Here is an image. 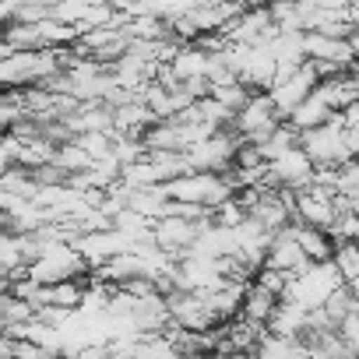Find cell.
<instances>
[{
  "instance_id": "2e32d148",
  "label": "cell",
  "mask_w": 359,
  "mask_h": 359,
  "mask_svg": "<svg viewBox=\"0 0 359 359\" xmlns=\"http://www.w3.org/2000/svg\"><path fill=\"white\" fill-rule=\"evenodd\" d=\"M109 4H113V8H116V11H123V8H127V4H134V0H109Z\"/></svg>"
},
{
  "instance_id": "30bf717a",
  "label": "cell",
  "mask_w": 359,
  "mask_h": 359,
  "mask_svg": "<svg viewBox=\"0 0 359 359\" xmlns=\"http://www.w3.org/2000/svg\"><path fill=\"white\" fill-rule=\"evenodd\" d=\"M296 144H299V134H296V130H292V127L282 120V123H278V127H275V130H271V134H268V137L257 144V148H261V155L271 162V158L285 155V151H289V148H296Z\"/></svg>"
},
{
  "instance_id": "5b68a950",
  "label": "cell",
  "mask_w": 359,
  "mask_h": 359,
  "mask_svg": "<svg viewBox=\"0 0 359 359\" xmlns=\"http://www.w3.org/2000/svg\"><path fill=\"white\" fill-rule=\"evenodd\" d=\"M303 46H306V60H313V64H334L341 71L355 67L348 39H331V36H320V32H306Z\"/></svg>"
},
{
  "instance_id": "ba28073f",
  "label": "cell",
  "mask_w": 359,
  "mask_h": 359,
  "mask_svg": "<svg viewBox=\"0 0 359 359\" xmlns=\"http://www.w3.org/2000/svg\"><path fill=\"white\" fill-rule=\"evenodd\" d=\"M292 226H296V222H292ZM296 243L303 247L306 261H313V264H320V261H331V257H334V240H331V233H324V229L296 226Z\"/></svg>"
},
{
  "instance_id": "9a60e30c",
  "label": "cell",
  "mask_w": 359,
  "mask_h": 359,
  "mask_svg": "<svg viewBox=\"0 0 359 359\" xmlns=\"http://www.w3.org/2000/svg\"><path fill=\"white\" fill-rule=\"evenodd\" d=\"M194 8H208V4H222V0H191Z\"/></svg>"
},
{
  "instance_id": "e0dca14e",
  "label": "cell",
  "mask_w": 359,
  "mask_h": 359,
  "mask_svg": "<svg viewBox=\"0 0 359 359\" xmlns=\"http://www.w3.org/2000/svg\"><path fill=\"white\" fill-rule=\"evenodd\" d=\"M352 243H359V219H355V229H352Z\"/></svg>"
},
{
  "instance_id": "6da1fadb",
  "label": "cell",
  "mask_w": 359,
  "mask_h": 359,
  "mask_svg": "<svg viewBox=\"0 0 359 359\" xmlns=\"http://www.w3.org/2000/svg\"><path fill=\"white\" fill-rule=\"evenodd\" d=\"M165 187V198L176 201V205H198L205 212H215L219 205H226L229 198H236V187L229 172H184L169 180Z\"/></svg>"
},
{
  "instance_id": "8992f818",
  "label": "cell",
  "mask_w": 359,
  "mask_h": 359,
  "mask_svg": "<svg viewBox=\"0 0 359 359\" xmlns=\"http://www.w3.org/2000/svg\"><path fill=\"white\" fill-rule=\"evenodd\" d=\"M169 71L180 78V81H201L208 74V50L201 43H184L176 50V57L169 60ZM208 81V78H205Z\"/></svg>"
},
{
  "instance_id": "8fae6325",
  "label": "cell",
  "mask_w": 359,
  "mask_h": 359,
  "mask_svg": "<svg viewBox=\"0 0 359 359\" xmlns=\"http://www.w3.org/2000/svg\"><path fill=\"white\" fill-rule=\"evenodd\" d=\"M250 95H254V92H250L243 81H233V85H219V88H212V99H215V102H222L233 116L247 106V99H250Z\"/></svg>"
},
{
  "instance_id": "7c38bea8",
  "label": "cell",
  "mask_w": 359,
  "mask_h": 359,
  "mask_svg": "<svg viewBox=\"0 0 359 359\" xmlns=\"http://www.w3.org/2000/svg\"><path fill=\"white\" fill-rule=\"evenodd\" d=\"M341 271L345 282H355L359 278V243L345 240V243H334V257H331Z\"/></svg>"
},
{
  "instance_id": "7a4b0ae2",
  "label": "cell",
  "mask_w": 359,
  "mask_h": 359,
  "mask_svg": "<svg viewBox=\"0 0 359 359\" xmlns=\"http://www.w3.org/2000/svg\"><path fill=\"white\" fill-rule=\"evenodd\" d=\"M299 148L310 155L313 165H331V169H338L341 162L355 158L352 148H348V130H345L341 113H334L327 123H320L313 130H303L299 134Z\"/></svg>"
},
{
  "instance_id": "9c48e42d",
  "label": "cell",
  "mask_w": 359,
  "mask_h": 359,
  "mask_svg": "<svg viewBox=\"0 0 359 359\" xmlns=\"http://www.w3.org/2000/svg\"><path fill=\"white\" fill-rule=\"evenodd\" d=\"M303 36H306V32H278V36L268 43V50H271L275 64H306Z\"/></svg>"
},
{
  "instance_id": "277c9868",
  "label": "cell",
  "mask_w": 359,
  "mask_h": 359,
  "mask_svg": "<svg viewBox=\"0 0 359 359\" xmlns=\"http://www.w3.org/2000/svg\"><path fill=\"white\" fill-rule=\"evenodd\" d=\"M320 85V78H317V71H313V64L306 60V64H299L285 81H275L271 88H268V95H271V102H275V109H278V116L285 120L313 88Z\"/></svg>"
},
{
  "instance_id": "3957f363",
  "label": "cell",
  "mask_w": 359,
  "mask_h": 359,
  "mask_svg": "<svg viewBox=\"0 0 359 359\" xmlns=\"http://www.w3.org/2000/svg\"><path fill=\"white\" fill-rule=\"evenodd\" d=\"M278 123H282V116H278L271 95H268V92H254V95L247 99V106L233 116L229 127L240 134V141H247V144H261Z\"/></svg>"
},
{
  "instance_id": "5bb4252c",
  "label": "cell",
  "mask_w": 359,
  "mask_h": 359,
  "mask_svg": "<svg viewBox=\"0 0 359 359\" xmlns=\"http://www.w3.org/2000/svg\"><path fill=\"white\" fill-rule=\"evenodd\" d=\"M348 50H352V60L359 64V25H352V32H348Z\"/></svg>"
},
{
  "instance_id": "52a82bcc",
  "label": "cell",
  "mask_w": 359,
  "mask_h": 359,
  "mask_svg": "<svg viewBox=\"0 0 359 359\" xmlns=\"http://www.w3.org/2000/svg\"><path fill=\"white\" fill-rule=\"evenodd\" d=\"M331 116H334V109H331V106L317 95V88H313V92H310V95H306V99L285 116V123H289L296 134H303V130H313V127L327 123Z\"/></svg>"
},
{
  "instance_id": "4fadbf2b",
  "label": "cell",
  "mask_w": 359,
  "mask_h": 359,
  "mask_svg": "<svg viewBox=\"0 0 359 359\" xmlns=\"http://www.w3.org/2000/svg\"><path fill=\"white\" fill-rule=\"evenodd\" d=\"M355 191H359V158H348L334 169V194L348 198Z\"/></svg>"
}]
</instances>
